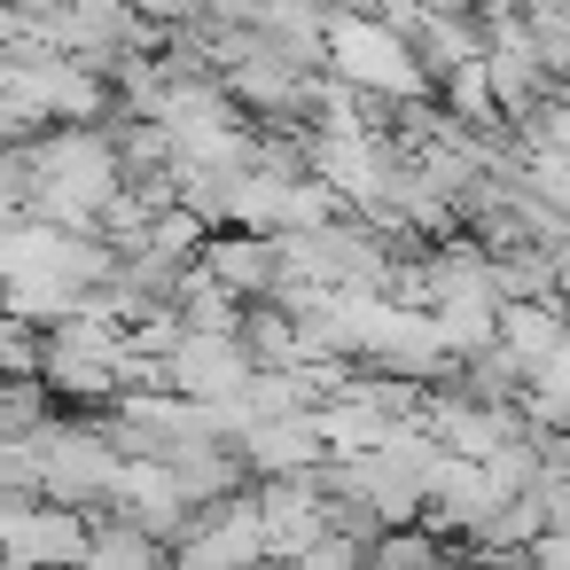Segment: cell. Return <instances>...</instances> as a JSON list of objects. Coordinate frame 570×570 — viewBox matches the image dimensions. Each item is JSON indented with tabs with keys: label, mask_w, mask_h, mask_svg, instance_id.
<instances>
[{
	"label": "cell",
	"mask_w": 570,
	"mask_h": 570,
	"mask_svg": "<svg viewBox=\"0 0 570 570\" xmlns=\"http://www.w3.org/2000/svg\"><path fill=\"white\" fill-rule=\"evenodd\" d=\"M336 71L352 87H375V95H422V56H406L391 32L375 24H336Z\"/></svg>",
	"instance_id": "obj_1"
}]
</instances>
